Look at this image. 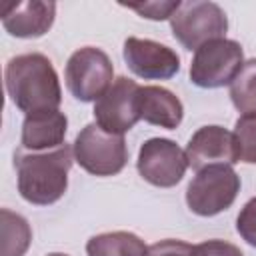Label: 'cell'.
I'll return each mask as SVG.
<instances>
[{"mask_svg":"<svg viewBox=\"0 0 256 256\" xmlns=\"http://www.w3.org/2000/svg\"><path fill=\"white\" fill-rule=\"evenodd\" d=\"M4 84L10 102L26 116L58 110L62 102L58 74L48 56L40 52L10 58L4 70Z\"/></svg>","mask_w":256,"mask_h":256,"instance_id":"obj_1","label":"cell"},{"mask_svg":"<svg viewBox=\"0 0 256 256\" xmlns=\"http://www.w3.org/2000/svg\"><path fill=\"white\" fill-rule=\"evenodd\" d=\"M72 162L74 150L68 144L44 152H28L24 148L16 150L14 168L20 196L34 206L58 202L68 188Z\"/></svg>","mask_w":256,"mask_h":256,"instance_id":"obj_2","label":"cell"},{"mask_svg":"<svg viewBox=\"0 0 256 256\" xmlns=\"http://www.w3.org/2000/svg\"><path fill=\"white\" fill-rule=\"evenodd\" d=\"M74 162L94 176H114L128 162V146L124 136L102 130L96 122L86 124L74 144Z\"/></svg>","mask_w":256,"mask_h":256,"instance_id":"obj_3","label":"cell"},{"mask_svg":"<svg viewBox=\"0 0 256 256\" xmlns=\"http://www.w3.org/2000/svg\"><path fill=\"white\" fill-rule=\"evenodd\" d=\"M240 192V176L228 164H212L196 172L186 188V204L198 216H216L228 210Z\"/></svg>","mask_w":256,"mask_h":256,"instance_id":"obj_4","label":"cell"},{"mask_svg":"<svg viewBox=\"0 0 256 256\" xmlns=\"http://www.w3.org/2000/svg\"><path fill=\"white\" fill-rule=\"evenodd\" d=\"M172 36L186 48L198 50L202 44L224 38L228 30L226 12L216 2L204 0H188L182 2L180 8L170 18Z\"/></svg>","mask_w":256,"mask_h":256,"instance_id":"obj_5","label":"cell"},{"mask_svg":"<svg viewBox=\"0 0 256 256\" xmlns=\"http://www.w3.org/2000/svg\"><path fill=\"white\" fill-rule=\"evenodd\" d=\"M64 80L68 92L80 102H96L114 82V66L108 54L96 46L72 52L66 62Z\"/></svg>","mask_w":256,"mask_h":256,"instance_id":"obj_6","label":"cell"},{"mask_svg":"<svg viewBox=\"0 0 256 256\" xmlns=\"http://www.w3.org/2000/svg\"><path fill=\"white\" fill-rule=\"evenodd\" d=\"M244 64L242 46L236 40L216 38L202 44L190 64V82L198 88L230 86Z\"/></svg>","mask_w":256,"mask_h":256,"instance_id":"obj_7","label":"cell"},{"mask_svg":"<svg viewBox=\"0 0 256 256\" xmlns=\"http://www.w3.org/2000/svg\"><path fill=\"white\" fill-rule=\"evenodd\" d=\"M138 174L152 186H176L188 168L186 152L170 138H150L140 146L136 160Z\"/></svg>","mask_w":256,"mask_h":256,"instance_id":"obj_8","label":"cell"},{"mask_svg":"<svg viewBox=\"0 0 256 256\" xmlns=\"http://www.w3.org/2000/svg\"><path fill=\"white\" fill-rule=\"evenodd\" d=\"M138 92L140 84L126 78L118 76L114 78L112 86L94 102V118L96 124L110 132V134H120L124 136L128 130L136 126L140 120L138 114Z\"/></svg>","mask_w":256,"mask_h":256,"instance_id":"obj_9","label":"cell"},{"mask_svg":"<svg viewBox=\"0 0 256 256\" xmlns=\"http://www.w3.org/2000/svg\"><path fill=\"white\" fill-rule=\"evenodd\" d=\"M126 66L144 80H168L180 72V56L166 44L130 36L122 50Z\"/></svg>","mask_w":256,"mask_h":256,"instance_id":"obj_10","label":"cell"},{"mask_svg":"<svg viewBox=\"0 0 256 256\" xmlns=\"http://www.w3.org/2000/svg\"><path fill=\"white\" fill-rule=\"evenodd\" d=\"M186 160L196 172L212 166V164H236L238 162V146L234 132L222 126H202L198 128L186 144Z\"/></svg>","mask_w":256,"mask_h":256,"instance_id":"obj_11","label":"cell"},{"mask_svg":"<svg viewBox=\"0 0 256 256\" xmlns=\"http://www.w3.org/2000/svg\"><path fill=\"white\" fill-rule=\"evenodd\" d=\"M56 18V4L46 0H22L2 6V26L16 38L44 36Z\"/></svg>","mask_w":256,"mask_h":256,"instance_id":"obj_12","label":"cell"},{"mask_svg":"<svg viewBox=\"0 0 256 256\" xmlns=\"http://www.w3.org/2000/svg\"><path fill=\"white\" fill-rule=\"evenodd\" d=\"M68 130V118L60 110H48L38 114H28L22 122L20 144L28 152L54 150L64 142Z\"/></svg>","mask_w":256,"mask_h":256,"instance_id":"obj_13","label":"cell"},{"mask_svg":"<svg viewBox=\"0 0 256 256\" xmlns=\"http://www.w3.org/2000/svg\"><path fill=\"white\" fill-rule=\"evenodd\" d=\"M138 114L140 120L148 124L176 130L184 118V106L180 98L164 86H140Z\"/></svg>","mask_w":256,"mask_h":256,"instance_id":"obj_14","label":"cell"},{"mask_svg":"<svg viewBox=\"0 0 256 256\" xmlns=\"http://www.w3.org/2000/svg\"><path fill=\"white\" fill-rule=\"evenodd\" d=\"M88 256H148L144 240L132 232H104L86 242Z\"/></svg>","mask_w":256,"mask_h":256,"instance_id":"obj_15","label":"cell"},{"mask_svg":"<svg viewBox=\"0 0 256 256\" xmlns=\"http://www.w3.org/2000/svg\"><path fill=\"white\" fill-rule=\"evenodd\" d=\"M0 216H2L0 256H24L32 242V228H30L28 220L8 208H2Z\"/></svg>","mask_w":256,"mask_h":256,"instance_id":"obj_16","label":"cell"},{"mask_svg":"<svg viewBox=\"0 0 256 256\" xmlns=\"http://www.w3.org/2000/svg\"><path fill=\"white\" fill-rule=\"evenodd\" d=\"M230 100L242 116L256 114V58L246 60L238 76L232 80Z\"/></svg>","mask_w":256,"mask_h":256,"instance_id":"obj_17","label":"cell"},{"mask_svg":"<svg viewBox=\"0 0 256 256\" xmlns=\"http://www.w3.org/2000/svg\"><path fill=\"white\" fill-rule=\"evenodd\" d=\"M234 138L238 146V162L256 164V114H244L236 120Z\"/></svg>","mask_w":256,"mask_h":256,"instance_id":"obj_18","label":"cell"},{"mask_svg":"<svg viewBox=\"0 0 256 256\" xmlns=\"http://www.w3.org/2000/svg\"><path fill=\"white\" fill-rule=\"evenodd\" d=\"M180 0H160V2H134V4H122L128 10L138 12L142 18L148 20H170L172 14L180 8Z\"/></svg>","mask_w":256,"mask_h":256,"instance_id":"obj_19","label":"cell"},{"mask_svg":"<svg viewBox=\"0 0 256 256\" xmlns=\"http://www.w3.org/2000/svg\"><path fill=\"white\" fill-rule=\"evenodd\" d=\"M236 232L240 234V238L244 242H248L250 246L256 248V196L250 198L242 206V210L236 218Z\"/></svg>","mask_w":256,"mask_h":256,"instance_id":"obj_20","label":"cell"},{"mask_svg":"<svg viewBox=\"0 0 256 256\" xmlns=\"http://www.w3.org/2000/svg\"><path fill=\"white\" fill-rule=\"evenodd\" d=\"M192 256H244L242 250L226 240H206L192 246Z\"/></svg>","mask_w":256,"mask_h":256,"instance_id":"obj_21","label":"cell"},{"mask_svg":"<svg viewBox=\"0 0 256 256\" xmlns=\"http://www.w3.org/2000/svg\"><path fill=\"white\" fill-rule=\"evenodd\" d=\"M148 256H192V244L184 240L166 238L148 246Z\"/></svg>","mask_w":256,"mask_h":256,"instance_id":"obj_22","label":"cell"},{"mask_svg":"<svg viewBox=\"0 0 256 256\" xmlns=\"http://www.w3.org/2000/svg\"><path fill=\"white\" fill-rule=\"evenodd\" d=\"M46 256H68V254H62V252H52V254H46Z\"/></svg>","mask_w":256,"mask_h":256,"instance_id":"obj_23","label":"cell"}]
</instances>
